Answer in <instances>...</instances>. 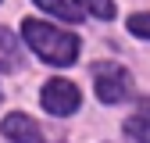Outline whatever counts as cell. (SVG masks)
Returning a JSON list of instances; mask_svg holds the SVG:
<instances>
[{"instance_id": "obj_4", "label": "cell", "mask_w": 150, "mask_h": 143, "mask_svg": "<svg viewBox=\"0 0 150 143\" xmlns=\"http://www.w3.org/2000/svg\"><path fill=\"white\" fill-rule=\"evenodd\" d=\"M0 132L7 136V143H47V139H43V129H40L29 115H22V111L7 115L4 125H0Z\"/></svg>"}, {"instance_id": "obj_10", "label": "cell", "mask_w": 150, "mask_h": 143, "mask_svg": "<svg viewBox=\"0 0 150 143\" xmlns=\"http://www.w3.org/2000/svg\"><path fill=\"white\" fill-rule=\"evenodd\" d=\"M0 100H4V93H0Z\"/></svg>"}, {"instance_id": "obj_3", "label": "cell", "mask_w": 150, "mask_h": 143, "mask_svg": "<svg viewBox=\"0 0 150 143\" xmlns=\"http://www.w3.org/2000/svg\"><path fill=\"white\" fill-rule=\"evenodd\" d=\"M79 86L75 82H68V79H50L47 86H43V107L50 115H71L75 107H79Z\"/></svg>"}, {"instance_id": "obj_9", "label": "cell", "mask_w": 150, "mask_h": 143, "mask_svg": "<svg viewBox=\"0 0 150 143\" xmlns=\"http://www.w3.org/2000/svg\"><path fill=\"white\" fill-rule=\"evenodd\" d=\"M0 50H7V54H11V50H18V47H14V36H11V32H4V29H0Z\"/></svg>"}, {"instance_id": "obj_8", "label": "cell", "mask_w": 150, "mask_h": 143, "mask_svg": "<svg viewBox=\"0 0 150 143\" xmlns=\"http://www.w3.org/2000/svg\"><path fill=\"white\" fill-rule=\"evenodd\" d=\"M129 32L132 36H143V40H150V11H139L129 18Z\"/></svg>"}, {"instance_id": "obj_5", "label": "cell", "mask_w": 150, "mask_h": 143, "mask_svg": "<svg viewBox=\"0 0 150 143\" xmlns=\"http://www.w3.org/2000/svg\"><path fill=\"white\" fill-rule=\"evenodd\" d=\"M36 7H43L54 18H64V22H79V11H75L71 4H64V0H36Z\"/></svg>"}, {"instance_id": "obj_7", "label": "cell", "mask_w": 150, "mask_h": 143, "mask_svg": "<svg viewBox=\"0 0 150 143\" xmlns=\"http://www.w3.org/2000/svg\"><path fill=\"white\" fill-rule=\"evenodd\" d=\"M125 136L132 143H150V118H129L125 122Z\"/></svg>"}, {"instance_id": "obj_6", "label": "cell", "mask_w": 150, "mask_h": 143, "mask_svg": "<svg viewBox=\"0 0 150 143\" xmlns=\"http://www.w3.org/2000/svg\"><path fill=\"white\" fill-rule=\"evenodd\" d=\"M75 7H82L86 14H93V18H115V4L111 0H75Z\"/></svg>"}, {"instance_id": "obj_1", "label": "cell", "mask_w": 150, "mask_h": 143, "mask_svg": "<svg viewBox=\"0 0 150 143\" xmlns=\"http://www.w3.org/2000/svg\"><path fill=\"white\" fill-rule=\"evenodd\" d=\"M22 36H25V43L32 47L36 57H43L47 64H71L75 57H79V40H75L71 32L57 29V25H47L40 22V18H25L22 22Z\"/></svg>"}, {"instance_id": "obj_2", "label": "cell", "mask_w": 150, "mask_h": 143, "mask_svg": "<svg viewBox=\"0 0 150 143\" xmlns=\"http://www.w3.org/2000/svg\"><path fill=\"white\" fill-rule=\"evenodd\" d=\"M93 79H97V97L104 104H122L129 97V89H132V75L122 64H97Z\"/></svg>"}]
</instances>
